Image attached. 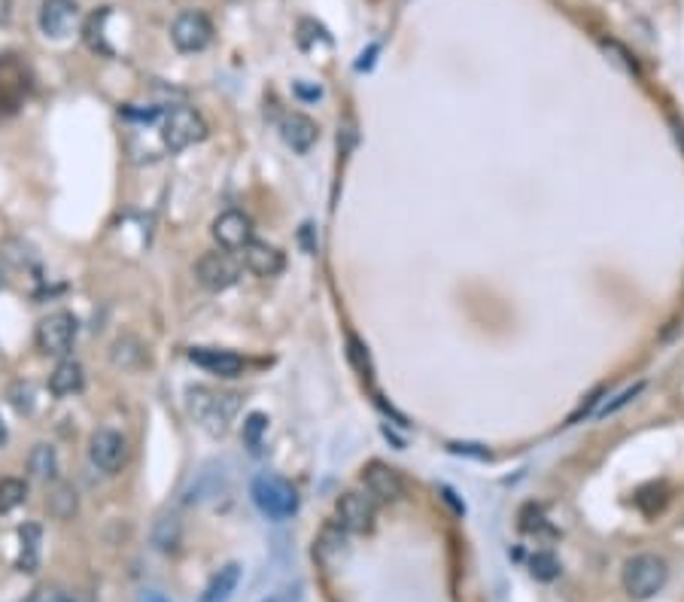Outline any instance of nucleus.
Instances as JSON below:
<instances>
[{
    "instance_id": "2f4dec72",
    "label": "nucleus",
    "mask_w": 684,
    "mask_h": 602,
    "mask_svg": "<svg viewBox=\"0 0 684 602\" xmlns=\"http://www.w3.org/2000/svg\"><path fill=\"white\" fill-rule=\"evenodd\" d=\"M602 392H606V390H593L590 396H587V399L581 401V405L575 408V414H572V417H569V423H578L581 417H587V414H593V408H597V401H599Z\"/></svg>"
},
{
    "instance_id": "39448f33",
    "label": "nucleus",
    "mask_w": 684,
    "mask_h": 602,
    "mask_svg": "<svg viewBox=\"0 0 684 602\" xmlns=\"http://www.w3.org/2000/svg\"><path fill=\"white\" fill-rule=\"evenodd\" d=\"M77 332H79L77 317L67 314V310H58V314L40 319V326H37V347L46 356H67L73 341H77Z\"/></svg>"
},
{
    "instance_id": "f03ea898",
    "label": "nucleus",
    "mask_w": 684,
    "mask_h": 602,
    "mask_svg": "<svg viewBox=\"0 0 684 602\" xmlns=\"http://www.w3.org/2000/svg\"><path fill=\"white\" fill-rule=\"evenodd\" d=\"M250 496L268 520H289L299 511V490L277 474H259L250 487Z\"/></svg>"
},
{
    "instance_id": "4be33fe9",
    "label": "nucleus",
    "mask_w": 684,
    "mask_h": 602,
    "mask_svg": "<svg viewBox=\"0 0 684 602\" xmlns=\"http://www.w3.org/2000/svg\"><path fill=\"white\" fill-rule=\"evenodd\" d=\"M152 541H155V548L165 551V554L177 551V545H180V520H177L174 515L161 517L159 524H155V530H152Z\"/></svg>"
},
{
    "instance_id": "c85d7f7f",
    "label": "nucleus",
    "mask_w": 684,
    "mask_h": 602,
    "mask_svg": "<svg viewBox=\"0 0 684 602\" xmlns=\"http://www.w3.org/2000/svg\"><path fill=\"white\" fill-rule=\"evenodd\" d=\"M520 530L523 532L545 530V511H541L539 505H526V508L520 511Z\"/></svg>"
},
{
    "instance_id": "423d86ee",
    "label": "nucleus",
    "mask_w": 684,
    "mask_h": 602,
    "mask_svg": "<svg viewBox=\"0 0 684 602\" xmlns=\"http://www.w3.org/2000/svg\"><path fill=\"white\" fill-rule=\"evenodd\" d=\"M170 40L174 46L185 52V55H195V52H204L213 43V25L204 12L198 10H185L174 19L170 25Z\"/></svg>"
},
{
    "instance_id": "a878e982",
    "label": "nucleus",
    "mask_w": 684,
    "mask_h": 602,
    "mask_svg": "<svg viewBox=\"0 0 684 602\" xmlns=\"http://www.w3.org/2000/svg\"><path fill=\"white\" fill-rule=\"evenodd\" d=\"M265 433H268V417H265V414H250L247 423H243V444H247L252 453H259Z\"/></svg>"
},
{
    "instance_id": "f8f14e48",
    "label": "nucleus",
    "mask_w": 684,
    "mask_h": 602,
    "mask_svg": "<svg viewBox=\"0 0 684 602\" xmlns=\"http://www.w3.org/2000/svg\"><path fill=\"white\" fill-rule=\"evenodd\" d=\"M79 25L77 0H43L40 4V31L52 40H64Z\"/></svg>"
},
{
    "instance_id": "cd10ccee",
    "label": "nucleus",
    "mask_w": 684,
    "mask_h": 602,
    "mask_svg": "<svg viewBox=\"0 0 684 602\" xmlns=\"http://www.w3.org/2000/svg\"><path fill=\"white\" fill-rule=\"evenodd\" d=\"M10 399H12V408H16L19 414H31L34 411V386L31 383H16L10 390Z\"/></svg>"
},
{
    "instance_id": "a211bd4d",
    "label": "nucleus",
    "mask_w": 684,
    "mask_h": 602,
    "mask_svg": "<svg viewBox=\"0 0 684 602\" xmlns=\"http://www.w3.org/2000/svg\"><path fill=\"white\" fill-rule=\"evenodd\" d=\"M28 468L37 481H55L58 478V453L52 444H34L31 457H28Z\"/></svg>"
},
{
    "instance_id": "72a5a7b5",
    "label": "nucleus",
    "mask_w": 684,
    "mask_h": 602,
    "mask_svg": "<svg viewBox=\"0 0 684 602\" xmlns=\"http://www.w3.org/2000/svg\"><path fill=\"white\" fill-rule=\"evenodd\" d=\"M140 602H168V599L161 597V593H144V597H140Z\"/></svg>"
},
{
    "instance_id": "f3484780",
    "label": "nucleus",
    "mask_w": 684,
    "mask_h": 602,
    "mask_svg": "<svg viewBox=\"0 0 684 602\" xmlns=\"http://www.w3.org/2000/svg\"><path fill=\"white\" fill-rule=\"evenodd\" d=\"M237 584H241V566L228 563V566H222L217 575L210 578V584H207V590L198 597V602H228L232 593L237 590Z\"/></svg>"
},
{
    "instance_id": "e433bc0d",
    "label": "nucleus",
    "mask_w": 684,
    "mask_h": 602,
    "mask_svg": "<svg viewBox=\"0 0 684 602\" xmlns=\"http://www.w3.org/2000/svg\"><path fill=\"white\" fill-rule=\"evenodd\" d=\"M271 602H277V599H271Z\"/></svg>"
},
{
    "instance_id": "1a4fd4ad",
    "label": "nucleus",
    "mask_w": 684,
    "mask_h": 602,
    "mask_svg": "<svg viewBox=\"0 0 684 602\" xmlns=\"http://www.w3.org/2000/svg\"><path fill=\"white\" fill-rule=\"evenodd\" d=\"M125 457H128V441L122 435L113 433V429H98L92 438H88V459H92L95 468L101 472L113 474L125 466Z\"/></svg>"
},
{
    "instance_id": "412c9836",
    "label": "nucleus",
    "mask_w": 684,
    "mask_h": 602,
    "mask_svg": "<svg viewBox=\"0 0 684 602\" xmlns=\"http://www.w3.org/2000/svg\"><path fill=\"white\" fill-rule=\"evenodd\" d=\"M110 19V6H101L98 12H95L92 19L86 21V43H88V49H95V52H101V55H113V49L107 46V40H103V21Z\"/></svg>"
},
{
    "instance_id": "c756f323",
    "label": "nucleus",
    "mask_w": 684,
    "mask_h": 602,
    "mask_svg": "<svg viewBox=\"0 0 684 602\" xmlns=\"http://www.w3.org/2000/svg\"><path fill=\"white\" fill-rule=\"evenodd\" d=\"M347 347H350V359H353V366L362 371V375H371V362H368V347L362 344L356 334H350L347 338Z\"/></svg>"
},
{
    "instance_id": "6e6552de",
    "label": "nucleus",
    "mask_w": 684,
    "mask_h": 602,
    "mask_svg": "<svg viewBox=\"0 0 684 602\" xmlns=\"http://www.w3.org/2000/svg\"><path fill=\"white\" fill-rule=\"evenodd\" d=\"M195 274H198V284L210 293H222V289L235 286L241 280V262L228 256L226 250H217V252H204L195 265Z\"/></svg>"
},
{
    "instance_id": "2eb2a0df",
    "label": "nucleus",
    "mask_w": 684,
    "mask_h": 602,
    "mask_svg": "<svg viewBox=\"0 0 684 602\" xmlns=\"http://www.w3.org/2000/svg\"><path fill=\"white\" fill-rule=\"evenodd\" d=\"M284 265H286L284 252L265 241H252L250 247L243 250V268L256 274V277H277V274L284 271Z\"/></svg>"
},
{
    "instance_id": "bb28decb",
    "label": "nucleus",
    "mask_w": 684,
    "mask_h": 602,
    "mask_svg": "<svg viewBox=\"0 0 684 602\" xmlns=\"http://www.w3.org/2000/svg\"><path fill=\"white\" fill-rule=\"evenodd\" d=\"M125 119H131V122H155V119L161 116V107H155V103H125L122 110H119Z\"/></svg>"
},
{
    "instance_id": "ddd939ff",
    "label": "nucleus",
    "mask_w": 684,
    "mask_h": 602,
    "mask_svg": "<svg viewBox=\"0 0 684 602\" xmlns=\"http://www.w3.org/2000/svg\"><path fill=\"white\" fill-rule=\"evenodd\" d=\"M189 359L195 362L198 368L210 371V375L217 377H237L247 368V362H243L241 356L232 350H219V347H192Z\"/></svg>"
},
{
    "instance_id": "393cba45",
    "label": "nucleus",
    "mask_w": 684,
    "mask_h": 602,
    "mask_svg": "<svg viewBox=\"0 0 684 602\" xmlns=\"http://www.w3.org/2000/svg\"><path fill=\"white\" fill-rule=\"evenodd\" d=\"M49 511L55 517H70L73 511H77V490L67 487V484H58L49 499Z\"/></svg>"
},
{
    "instance_id": "7c9ffc66",
    "label": "nucleus",
    "mask_w": 684,
    "mask_h": 602,
    "mask_svg": "<svg viewBox=\"0 0 684 602\" xmlns=\"http://www.w3.org/2000/svg\"><path fill=\"white\" fill-rule=\"evenodd\" d=\"M642 390H645V383H642V381H639V383H633V386H630V390H623L621 396L614 399V401H608V405L602 408V411L597 414V417H608V414L621 411V408H623V405H630V401H633V399H636V396H639V392H642Z\"/></svg>"
},
{
    "instance_id": "20e7f679",
    "label": "nucleus",
    "mask_w": 684,
    "mask_h": 602,
    "mask_svg": "<svg viewBox=\"0 0 684 602\" xmlns=\"http://www.w3.org/2000/svg\"><path fill=\"white\" fill-rule=\"evenodd\" d=\"M207 137V122L192 107H170V113L161 122V144L168 153H183L189 146L201 144Z\"/></svg>"
},
{
    "instance_id": "5701e85b",
    "label": "nucleus",
    "mask_w": 684,
    "mask_h": 602,
    "mask_svg": "<svg viewBox=\"0 0 684 602\" xmlns=\"http://www.w3.org/2000/svg\"><path fill=\"white\" fill-rule=\"evenodd\" d=\"M25 496H28L25 481H19V478H4V481H0V515H6V511L19 508V505L25 502Z\"/></svg>"
},
{
    "instance_id": "f257e3e1",
    "label": "nucleus",
    "mask_w": 684,
    "mask_h": 602,
    "mask_svg": "<svg viewBox=\"0 0 684 602\" xmlns=\"http://www.w3.org/2000/svg\"><path fill=\"white\" fill-rule=\"evenodd\" d=\"M237 408H241V401H237L235 392H217L207 390V386H192L189 390V414L210 435L228 433Z\"/></svg>"
},
{
    "instance_id": "7ed1b4c3",
    "label": "nucleus",
    "mask_w": 684,
    "mask_h": 602,
    "mask_svg": "<svg viewBox=\"0 0 684 602\" xmlns=\"http://www.w3.org/2000/svg\"><path fill=\"white\" fill-rule=\"evenodd\" d=\"M669 566L657 554H636L623 563V587L633 599H651L663 590Z\"/></svg>"
},
{
    "instance_id": "f704fd0d",
    "label": "nucleus",
    "mask_w": 684,
    "mask_h": 602,
    "mask_svg": "<svg viewBox=\"0 0 684 602\" xmlns=\"http://www.w3.org/2000/svg\"><path fill=\"white\" fill-rule=\"evenodd\" d=\"M6 444V426H4V420H0V448Z\"/></svg>"
},
{
    "instance_id": "473e14b6",
    "label": "nucleus",
    "mask_w": 684,
    "mask_h": 602,
    "mask_svg": "<svg viewBox=\"0 0 684 602\" xmlns=\"http://www.w3.org/2000/svg\"><path fill=\"white\" fill-rule=\"evenodd\" d=\"M25 602H77V599H73L70 593H64V590H37Z\"/></svg>"
},
{
    "instance_id": "9d476101",
    "label": "nucleus",
    "mask_w": 684,
    "mask_h": 602,
    "mask_svg": "<svg viewBox=\"0 0 684 602\" xmlns=\"http://www.w3.org/2000/svg\"><path fill=\"white\" fill-rule=\"evenodd\" d=\"M362 487H366V493L371 499L383 502V505H392L405 496V481H401V474L396 468L386 466V463H368L362 468Z\"/></svg>"
},
{
    "instance_id": "9b49d317",
    "label": "nucleus",
    "mask_w": 684,
    "mask_h": 602,
    "mask_svg": "<svg viewBox=\"0 0 684 602\" xmlns=\"http://www.w3.org/2000/svg\"><path fill=\"white\" fill-rule=\"evenodd\" d=\"M213 241L219 243V250L235 252L247 250L252 243V219L243 210H226L213 219Z\"/></svg>"
},
{
    "instance_id": "b1692460",
    "label": "nucleus",
    "mask_w": 684,
    "mask_h": 602,
    "mask_svg": "<svg viewBox=\"0 0 684 602\" xmlns=\"http://www.w3.org/2000/svg\"><path fill=\"white\" fill-rule=\"evenodd\" d=\"M530 572L535 581H554L560 575V560L551 551H535L530 557Z\"/></svg>"
},
{
    "instance_id": "aec40b11",
    "label": "nucleus",
    "mask_w": 684,
    "mask_h": 602,
    "mask_svg": "<svg viewBox=\"0 0 684 602\" xmlns=\"http://www.w3.org/2000/svg\"><path fill=\"white\" fill-rule=\"evenodd\" d=\"M110 359H113L116 368L131 371V368H137L140 362H144V347H140L134 338H119L113 344V350H110Z\"/></svg>"
},
{
    "instance_id": "dca6fc26",
    "label": "nucleus",
    "mask_w": 684,
    "mask_h": 602,
    "mask_svg": "<svg viewBox=\"0 0 684 602\" xmlns=\"http://www.w3.org/2000/svg\"><path fill=\"white\" fill-rule=\"evenodd\" d=\"M83 383H86V375L77 359L58 362L55 371L49 375V390L55 392V396H73V392L83 390Z\"/></svg>"
},
{
    "instance_id": "6ab92c4d",
    "label": "nucleus",
    "mask_w": 684,
    "mask_h": 602,
    "mask_svg": "<svg viewBox=\"0 0 684 602\" xmlns=\"http://www.w3.org/2000/svg\"><path fill=\"white\" fill-rule=\"evenodd\" d=\"M21 539V554H19V569L21 572H34L37 563H40V541H43V530L37 524H25L19 530Z\"/></svg>"
},
{
    "instance_id": "c9c22d12",
    "label": "nucleus",
    "mask_w": 684,
    "mask_h": 602,
    "mask_svg": "<svg viewBox=\"0 0 684 602\" xmlns=\"http://www.w3.org/2000/svg\"><path fill=\"white\" fill-rule=\"evenodd\" d=\"M4 280H6V277H4V265H0V286H4Z\"/></svg>"
},
{
    "instance_id": "0eeeda50",
    "label": "nucleus",
    "mask_w": 684,
    "mask_h": 602,
    "mask_svg": "<svg viewBox=\"0 0 684 602\" xmlns=\"http://www.w3.org/2000/svg\"><path fill=\"white\" fill-rule=\"evenodd\" d=\"M334 515H338V526L344 532H371L375 530V520H377V502L371 499L368 493H344L334 505Z\"/></svg>"
},
{
    "instance_id": "4468645a",
    "label": "nucleus",
    "mask_w": 684,
    "mask_h": 602,
    "mask_svg": "<svg viewBox=\"0 0 684 602\" xmlns=\"http://www.w3.org/2000/svg\"><path fill=\"white\" fill-rule=\"evenodd\" d=\"M280 134H284L289 150H295V153H310L319 140L317 122L304 113H286L284 122H280Z\"/></svg>"
}]
</instances>
